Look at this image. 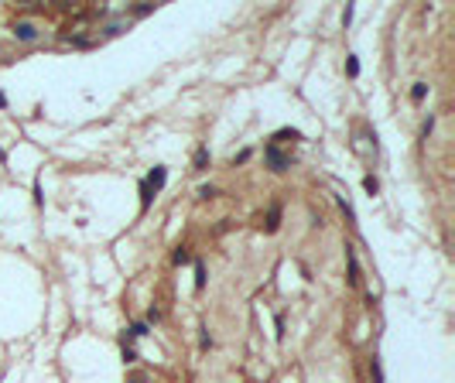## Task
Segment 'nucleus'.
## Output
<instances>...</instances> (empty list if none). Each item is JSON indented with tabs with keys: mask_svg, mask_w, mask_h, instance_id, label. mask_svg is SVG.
<instances>
[{
	"mask_svg": "<svg viewBox=\"0 0 455 383\" xmlns=\"http://www.w3.org/2000/svg\"><path fill=\"white\" fill-rule=\"evenodd\" d=\"M288 137H291V140L298 137V130H295V127H284V130H277V134H274L271 140H288Z\"/></svg>",
	"mask_w": 455,
	"mask_h": 383,
	"instance_id": "423d86ee",
	"label": "nucleus"
},
{
	"mask_svg": "<svg viewBox=\"0 0 455 383\" xmlns=\"http://www.w3.org/2000/svg\"><path fill=\"white\" fill-rule=\"evenodd\" d=\"M130 332H134V336H148V325H144V322H137V325L130 328Z\"/></svg>",
	"mask_w": 455,
	"mask_h": 383,
	"instance_id": "ddd939ff",
	"label": "nucleus"
},
{
	"mask_svg": "<svg viewBox=\"0 0 455 383\" xmlns=\"http://www.w3.org/2000/svg\"><path fill=\"white\" fill-rule=\"evenodd\" d=\"M363 188L370 192V195H376V192H380V181H376L373 175H366V178H363Z\"/></svg>",
	"mask_w": 455,
	"mask_h": 383,
	"instance_id": "0eeeda50",
	"label": "nucleus"
},
{
	"mask_svg": "<svg viewBox=\"0 0 455 383\" xmlns=\"http://www.w3.org/2000/svg\"><path fill=\"white\" fill-rule=\"evenodd\" d=\"M164 181H168V171H164V168H154V171L148 175V181H144V185H148L151 192H161V188H164Z\"/></svg>",
	"mask_w": 455,
	"mask_h": 383,
	"instance_id": "f03ea898",
	"label": "nucleus"
},
{
	"mask_svg": "<svg viewBox=\"0 0 455 383\" xmlns=\"http://www.w3.org/2000/svg\"><path fill=\"white\" fill-rule=\"evenodd\" d=\"M424 96H428V86H424V82H414V89H411V100H414V103H421Z\"/></svg>",
	"mask_w": 455,
	"mask_h": 383,
	"instance_id": "20e7f679",
	"label": "nucleus"
},
{
	"mask_svg": "<svg viewBox=\"0 0 455 383\" xmlns=\"http://www.w3.org/2000/svg\"><path fill=\"white\" fill-rule=\"evenodd\" d=\"M264 158H267V164H271L274 171H284L288 164H291V161H288V158H284V154H281V151H277L274 144H267V151H264Z\"/></svg>",
	"mask_w": 455,
	"mask_h": 383,
	"instance_id": "f257e3e1",
	"label": "nucleus"
},
{
	"mask_svg": "<svg viewBox=\"0 0 455 383\" xmlns=\"http://www.w3.org/2000/svg\"><path fill=\"white\" fill-rule=\"evenodd\" d=\"M346 72H349V76H360V58H356V55L346 58Z\"/></svg>",
	"mask_w": 455,
	"mask_h": 383,
	"instance_id": "6e6552de",
	"label": "nucleus"
},
{
	"mask_svg": "<svg viewBox=\"0 0 455 383\" xmlns=\"http://www.w3.org/2000/svg\"><path fill=\"white\" fill-rule=\"evenodd\" d=\"M14 34H17L21 41H34V38H38V28H34V24H28V21H21L17 28H14Z\"/></svg>",
	"mask_w": 455,
	"mask_h": 383,
	"instance_id": "7ed1b4c3",
	"label": "nucleus"
},
{
	"mask_svg": "<svg viewBox=\"0 0 455 383\" xmlns=\"http://www.w3.org/2000/svg\"><path fill=\"white\" fill-rule=\"evenodd\" d=\"M277 226H281V209L274 205V209H271V216H267V229H271V233H274Z\"/></svg>",
	"mask_w": 455,
	"mask_h": 383,
	"instance_id": "39448f33",
	"label": "nucleus"
},
{
	"mask_svg": "<svg viewBox=\"0 0 455 383\" xmlns=\"http://www.w3.org/2000/svg\"><path fill=\"white\" fill-rule=\"evenodd\" d=\"M199 195H202V199H212V195H216V188H212V185H202V188H199Z\"/></svg>",
	"mask_w": 455,
	"mask_h": 383,
	"instance_id": "9b49d317",
	"label": "nucleus"
},
{
	"mask_svg": "<svg viewBox=\"0 0 455 383\" xmlns=\"http://www.w3.org/2000/svg\"><path fill=\"white\" fill-rule=\"evenodd\" d=\"M202 284H205V271L202 267H195V288H202Z\"/></svg>",
	"mask_w": 455,
	"mask_h": 383,
	"instance_id": "f8f14e48",
	"label": "nucleus"
},
{
	"mask_svg": "<svg viewBox=\"0 0 455 383\" xmlns=\"http://www.w3.org/2000/svg\"><path fill=\"white\" fill-rule=\"evenodd\" d=\"M175 264H188V250H178L175 253Z\"/></svg>",
	"mask_w": 455,
	"mask_h": 383,
	"instance_id": "4468645a",
	"label": "nucleus"
},
{
	"mask_svg": "<svg viewBox=\"0 0 455 383\" xmlns=\"http://www.w3.org/2000/svg\"><path fill=\"white\" fill-rule=\"evenodd\" d=\"M151 195H154V192H151L148 185H140V205H144V209L151 205Z\"/></svg>",
	"mask_w": 455,
	"mask_h": 383,
	"instance_id": "9d476101",
	"label": "nucleus"
},
{
	"mask_svg": "<svg viewBox=\"0 0 455 383\" xmlns=\"http://www.w3.org/2000/svg\"><path fill=\"white\" fill-rule=\"evenodd\" d=\"M205 164H209V151H199V154H195V168H205Z\"/></svg>",
	"mask_w": 455,
	"mask_h": 383,
	"instance_id": "1a4fd4ad",
	"label": "nucleus"
}]
</instances>
